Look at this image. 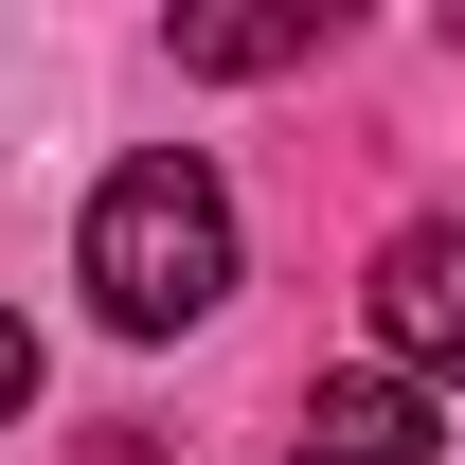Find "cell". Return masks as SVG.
Segmentation results:
<instances>
[{"mask_svg":"<svg viewBox=\"0 0 465 465\" xmlns=\"http://www.w3.org/2000/svg\"><path fill=\"white\" fill-rule=\"evenodd\" d=\"M232 287V197H215V162H125L108 197H90V304H108L125 341H179L197 304Z\"/></svg>","mask_w":465,"mask_h":465,"instance_id":"6da1fadb","label":"cell"},{"mask_svg":"<svg viewBox=\"0 0 465 465\" xmlns=\"http://www.w3.org/2000/svg\"><path fill=\"white\" fill-rule=\"evenodd\" d=\"M376 341H394V376H465V232L376 251Z\"/></svg>","mask_w":465,"mask_h":465,"instance_id":"7a4b0ae2","label":"cell"},{"mask_svg":"<svg viewBox=\"0 0 465 465\" xmlns=\"http://www.w3.org/2000/svg\"><path fill=\"white\" fill-rule=\"evenodd\" d=\"M287 465H430V394L411 376H322V411H304Z\"/></svg>","mask_w":465,"mask_h":465,"instance_id":"3957f363","label":"cell"},{"mask_svg":"<svg viewBox=\"0 0 465 465\" xmlns=\"http://www.w3.org/2000/svg\"><path fill=\"white\" fill-rule=\"evenodd\" d=\"M341 36V0H232V18H179V72H287Z\"/></svg>","mask_w":465,"mask_h":465,"instance_id":"277c9868","label":"cell"},{"mask_svg":"<svg viewBox=\"0 0 465 465\" xmlns=\"http://www.w3.org/2000/svg\"><path fill=\"white\" fill-rule=\"evenodd\" d=\"M36 394V322H18V304H0V411Z\"/></svg>","mask_w":465,"mask_h":465,"instance_id":"5b68a950","label":"cell"}]
</instances>
